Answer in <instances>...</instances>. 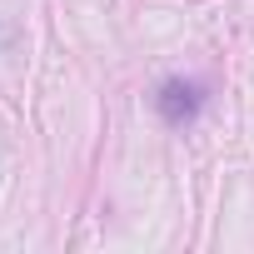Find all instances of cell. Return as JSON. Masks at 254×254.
Returning <instances> with one entry per match:
<instances>
[{
    "label": "cell",
    "mask_w": 254,
    "mask_h": 254,
    "mask_svg": "<svg viewBox=\"0 0 254 254\" xmlns=\"http://www.w3.org/2000/svg\"><path fill=\"white\" fill-rule=\"evenodd\" d=\"M199 105H204V95H199V85H190V80H170V85L160 90V115H165L170 125L194 120V115H199Z\"/></svg>",
    "instance_id": "obj_1"
}]
</instances>
